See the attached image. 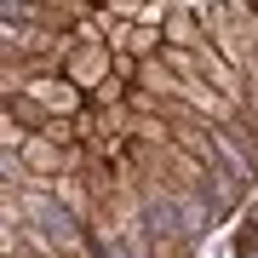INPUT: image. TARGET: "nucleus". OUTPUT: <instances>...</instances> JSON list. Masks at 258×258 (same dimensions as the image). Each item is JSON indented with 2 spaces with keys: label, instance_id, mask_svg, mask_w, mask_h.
Returning a JSON list of instances; mask_svg holds the SVG:
<instances>
[{
  "label": "nucleus",
  "instance_id": "nucleus-1",
  "mask_svg": "<svg viewBox=\"0 0 258 258\" xmlns=\"http://www.w3.org/2000/svg\"><path fill=\"white\" fill-rule=\"evenodd\" d=\"M166 6H172V12H178V6H189V12H212V6H247V12H252V0H166ZM252 18H258V12H252Z\"/></svg>",
  "mask_w": 258,
  "mask_h": 258
}]
</instances>
